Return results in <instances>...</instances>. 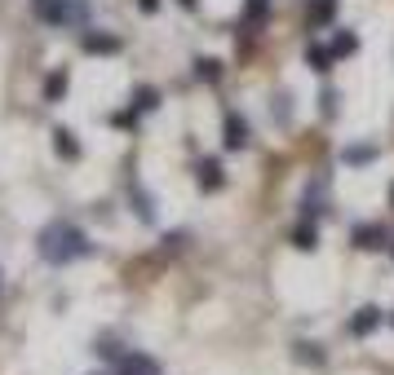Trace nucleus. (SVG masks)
<instances>
[{
  "instance_id": "nucleus-21",
  "label": "nucleus",
  "mask_w": 394,
  "mask_h": 375,
  "mask_svg": "<svg viewBox=\"0 0 394 375\" xmlns=\"http://www.w3.org/2000/svg\"><path fill=\"white\" fill-rule=\"evenodd\" d=\"M324 115H337V93H324Z\"/></svg>"
},
{
  "instance_id": "nucleus-24",
  "label": "nucleus",
  "mask_w": 394,
  "mask_h": 375,
  "mask_svg": "<svg viewBox=\"0 0 394 375\" xmlns=\"http://www.w3.org/2000/svg\"><path fill=\"white\" fill-rule=\"evenodd\" d=\"M390 326H394V313H390Z\"/></svg>"
},
{
  "instance_id": "nucleus-19",
  "label": "nucleus",
  "mask_w": 394,
  "mask_h": 375,
  "mask_svg": "<svg viewBox=\"0 0 394 375\" xmlns=\"http://www.w3.org/2000/svg\"><path fill=\"white\" fill-rule=\"evenodd\" d=\"M63 89H67V76H54V80H49V89H44V93H49V98H58Z\"/></svg>"
},
{
  "instance_id": "nucleus-5",
  "label": "nucleus",
  "mask_w": 394,
  "mask_h": 375,
  "mask_svg": "<svg viewBox=\"0 0 394 375\" xmlns=\"http://www.w3.org/2000/svg\"><path fill=\"white\" fill-rule=\"evenodd\" d=\"M248 137H253V132H248V119H244V115H226V146H231V150H244Z\"/></svg>"
},
{
  "instance_id": "nucleus-1",
  "label": "nucleus",
  "mask_w": 394,
  "mask_h": 375,
  "mask_svg": "<svg viewBox=\"0 0 394 375\" xmlns=\"http://www.w3.org/2000/svg\"><path fill=\"white\" fill-rule=\"evenodd\" d=\"M85 252H89V238L80 234L71 221H54V225L40 234V256L54 261V265H67V261L85 256Z\"/></svg>"
},
{
  "instance_id": "nucleus-3",
  "label": "nucleus",
  "mask_w": 394,
  "mask_h": 375,
  "mask_svg": "<svg viewBox=\"0 0 394 375\" xmlns=\"http://www.w3.org/2000/svg\"><path fill=\"white\" fill-rule=\"evenodd\" d=\"M350 243L359 252H377V247H386V229H381V225H354L350 229Z\"/></svg>"
},
{
  "instance_id": "nucleus-18",
  "label": "nucleus",
  "mask_w": 394,
  "mask_h": 375,
  "mask_svg": "<svg viewBox=\"0 0 394 375\" xmlns=\"http://www.w3.org/2000/svg\"><path fill=\"white\" fill-rule=\"evenodd\" d=\"M151 106H155V89H142L138 93V111H151Z\"/></svg>"
},
{
  "instance_id": "nucleus-20",
  "label": "nucleus",
  "mask_w": 394,
  "mask_h": 375,
  "mask_svg": "<svg viewBox=\"0 0 394 375\" xmlns=\"http://www.w3.org/2000/svg\"><path fill=\"white\" fill-rule=\"evenodd\" d=\"M293 115V106H288V98H279V106H274V119H288Z\"/></svg>"
},
{
  "instance_id": "nucleus-8",
  "label": "nucleus",
  "mask_w": 394,
  "mask_h": 375,
  "mask_svg": "<svg viewBox=\"0 0 394 375\" xmlns=\"http://www.w3.org/2000/svg\"><path fill=\"white\" fill-rule=\"evenodd\" d=\"M199 186H204V190H222V186H226L217 159H204V164H199Z\"/></svg>"
},
{
  "instance_id": "nucleus-16",
  "label": "nucleus",
  "mask_w": 394,
  "mask_h": 375,
  "mask_svg": "<svg viewBox=\"0 0 394 375\" xmlns=\"http://www.w3.org/2000/svg\"><path fill=\"white\" fill-rule=\"evenodd\" d=\"M297 358L302 362H324V349L319 345H297Z\"/></svg>"
},
{
  "instance_id": "nucleus-22",
  "label": "nucleus",
  "mask_w": 394,
  "mask_h": 375,
  "mask_svg": "<svg viewBox=\"0 0 394 375\" xmlns=\"http://www.w3.org/2000/svg\"><path fill=\"white\" fill-rule=\"evenodd\" d=\"M155 5H160V0H142V9H147V14H151V9H155Z\"/></svg>"
},
{
  "instance_id": "nucleus-4",
  "label": "nucleus",
  "mask_w": 394,
  "mask_h": 375,
  "mask_svg": "<svg viewBox=\"0 0 394 375\" xmlns=\"http://www.w3.org/2000/svg\"><path fill=\"white\" fill-rule=\"evenodd\" d=\"M115 375H160V367L142 354H124V358H115Z\"/></svg>"
},
{
  "instance_id": "nucleus-15",
  "label": "nucleus",
  "mask_w": 394,
  "mask_h": 375,
  "mask_svg": "<svg viewBox=\"0 0 394 375\" xmlns=\"http://www.w3.org/2000/svg\"><path fill=\"white\" fill-rule=\"evenodd\" d=\"M244 18H248V22H261V18H266V0H248V5H244Z\"/></svg>"
},
{
  "instance_id": "nucleus-13",
  "label": "nucleus",
  "mask_w": 394,
  "mask_h": 375,
  "mask_svg": "<svg viewBox=\"0 0 394 375\" xmlns=\"http://www.w3.org/2000/svg\"><path fill=\"white\" fill-rule=\"evenodd\" d=\"M85 49L89 53H115V49H120V40H115V35H89Z\"/></svg>"
},
{
  "instance_id": "nucleus-25",
  "label": "nucleus",
  "mask_w": 394,
  "mask_h": 375,
  "mask_svg": "<svg viewBox=\"0 0 394 375\" xmlns=\"http://www.w3.org/2000/svg\"><path fill=\"white\" fill-rule=\"evenodd\" d=\"M390 199H394V190H390Z\"/></svg>"
},
{
  "instance_id": "nucleus-14",
  "label": "nucleus",
  "mask_w": 394,
  "mask_h": 375,
  "mask_svg": "<svg viewBox=\"0 0 394 375\" xmlns=\"http://www.w3.org/2000/svg\"><path fill=\"white\" fill-rule=\"evenodd\" d=\"M54 137H58V155H67V159H76V155H80V146H76V137H71V132H67V128H58V132H54Z\"/></svg>"
},
{
  "instance_id": "nucleus-12",
  "label": "nucleus",
  "mask_w": 394,
  "mask_h": 375,
  "mask_svg": "<svg viewBox=\"0 0 394 375\" xmlns=\"http://www.w3.org/2000/svg\"><path fill=\"white\" fill-rule=\"evenodd\" d=\"M354 49H359V35H354V31H337V40H332V53H337V58H350Z\"/></svg>"
},
{
  "instance_id": "nucleus-23",
  "label": "nucleus",
  "mask_w": 394,
  "mask_h": 375,
  "mask_svg": "<svg viewBox=\"0 0 394 375\" xmlns=\"http://www.w3.org/2000/svg\"><path fill=\"white\" fill-rule=\"evenodd\" d=\"M182 5H186V9H195V0H182Z\"/></svg>"
},
{
  "instance_id": "nucleus-6",
  "label": "nucleus",
  "mask_w": 394,
  "mask_h": 375,
  "mask_svg": "<svg viewBox=\"0 0 394 375\" xmlns=\"http://www.w3.org/2000/svg\"><path fill=\"white\" fill-rule=\"evenodd\" d=\"M377 326H381V309H377V305H363V309L350 318V335H372Z\"/></svg>"
},
{
  "instance_id": "nucleus-10",
  "label": "nucleus",
  "mask_w": 394,
  "mask_h": 375,
  "mask_svg": "<svg viewBox=\"0 0 394 375\" xmlns=\"http://www.w3.org/2000/svg\"><path fill=\"white\" fill-rule=\"evenodd\" d=\"M372 159H377V146H345L341 150V164H350V168H363Z\"/></svg>"
},
{
  "instance_id": "nucleus-2",
  "label": "nucleus",
  "mask_w": 394,
  "mask_h": 375,
  "mask_svg": "<svg viewBox=\"0 0 394 375\" xmlns=\"http://www.w3.org/2000/svg\"><path fill=\"white\" fill-rule=\"evenodd\" d=\"M35 14L44 22H71V18H85V9L67 5V0H35Z\"/></svg>"
},
{
  "instance_id": "nucleus-9",
  "label": "nucleus",
  "mask_w": 394,
  "mask_h": 375,
  "mask_svg": "<svg viewBox=\"0 0 394 375\" xmlns=\"http://www.w3.org/2000/svg\"><path fill=\"white\" fill-rule=\"evenodd\" d=\"M337 18V0H315L310 5V27H328Z\"/></svg>"
},
{
  "instance_id": "nucleus-17",
  "label": "nucleus",
  "mask_w": 394,
  "mask_h": 375,
  "mask_svg": "<svg viewBox=\"0 0 394 375\" xmlns=\"http://www.w3.org/2000/svg\"><path fill=\"white\" fill-rule=\"evenodd\" d=\"M222 76V67L217 62H208V58H204V62H199V80H217Z\"/></svg>"
},
{
  "instance_id": "nucleus-7",
  "label": "nucleus",
  "mask_w": 394,
  "mask_h": 375,
  "mask_svg": "<svg viewBox=\"0 0 394 375\" xmlns=\"http://www.w3.org/2000/svg\"><path fill=\"white\" fill-rule=\"evenodd\" d=\"M306 62H310V71H315V76H328L332 62H337V53L324 49V44H310V49H306Z\"/></svg>"
},
{
  "instance_id": "nucleus-11",
  "label": "nucleus",
  "mask_w": 394,
  "mask_h": 375,
  "mask_svg": "<svg viewBox=\"0 0 394 375\" xmlns=\"http://www.w3.org/2000/svg\"><path fill=\"white\" fill-rule=\"evenodd\" d=\"M293 243L302 247V252H315V247H319V229L310 225V221H302V225L293 229Z\"/></svg>"
}]
</instances>
